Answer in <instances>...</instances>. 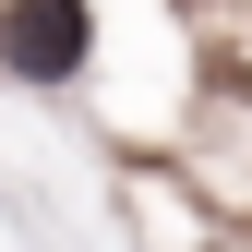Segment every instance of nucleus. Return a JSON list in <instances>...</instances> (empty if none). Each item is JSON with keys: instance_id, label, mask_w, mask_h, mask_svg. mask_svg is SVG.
Wrapping results in <instances>:
<instances>
[{"instance_id": "nucleus-1", "label": "nucleus", "mask_w": 252, "mask_h": 252, "mask_svg": "<svg viewBox=\"0 0 252 252\" xmlns=\"http://www.w3.org/2000/svg\"><path fill=\"white\" fill-rule=\"evenodd\" d=\"M84 48H96V12H84V0H12V12H0V60H12L24 84L84 72Z\"/></svg>"}]
</instances>
